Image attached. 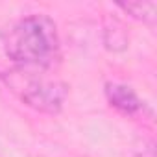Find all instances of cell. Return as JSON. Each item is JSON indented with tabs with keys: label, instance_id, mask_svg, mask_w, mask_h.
<instances>
[{
	"label": "cell",
	"instance_id": "1",
	"mask_svg": "<svg viewBox=\"0 0 157 157\" xmlns=\"http://www.w3.org/2000/svg\"><path fill=\"white\" fill-rule=\"evenodd\" d=\"M6 57L22 68L52 70L61 59V39L57 24L44 13H30L0 33Z\"/></svg>",
	"mask_w": 157,
	"mask_h": 157
},
{
	"label": "cell",
	"instance_id": "2",
	"mask_svg": "<svg viewBox=\"0 0 157 157\" xmlns=\"http://www.w3.org/2000/svg\"><path fill=\"white\" fill-rule=\"evenodd\" d=\"M6 87L28 107L44 115H57L68 98V85L43 68L13 67L0 74Z\"/></svg>",
	"mask_w": 157,
	"mask_h": 157
},
{
	"label": "cell",
	"instance_id": "3",
	"mask_svg": "<svg viewBox=\"0 0 157 157\" xmlns=\"http://www.w3.org/2000/svg\"><path fill=\"white\" fill-rule=\"evenodd\" d=\"M104 94H105L107 104L122 115L133 117V115L142 111V100L139 98V94L129 85L117 83V82H107L104 85Z\"/></svg>",
	"mask_w": 157,
	"mask_h": 157
},
{
	"label": "cell",
	"instance_id": "4",
	"mask_svg": "<svg viewBox=\"0 0 157 157\" xmlns=\"http://www.w3.org/2000/svg\"><path fill=\"white\" fill-rule=\"evenodd\" d=\"M122 11H126L129 17L153 26L155 24V11H157V2L150 0V2H120L117 4Z\"/></svg>",
	"mask_w": 157,
	"mask_h": 157
}]
</instances>
